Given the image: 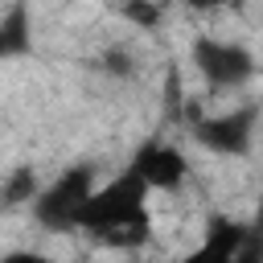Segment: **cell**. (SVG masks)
Segmentation results:
<instances>
[{
  "label": "cell",
  "instance_id": "277c9868",
  "mask_svg": "<svg viewBox=\"0 0 263 263\" xmlns=\"http://www.w3.org/2000/svg\"><path fill=\"white\" fill-rule=\"evenodd\" d=\"M255 123H259V103H242L222 115H197L193 140L214 156H247L255 144Z\"/></svg>",
  "mask_w": 263,
  "mask_h": 263
},
{
  "label": "cell",
  "instance_id": "52a82bcc",
  "mask_svg": "<svg viewBox=\"0 0 263 263\" xmlns=\"http://www.w3.org/2000/svg\"><path fill=\"white\" fill-rule=\"evenodd\" d=\"M33 53V16L25 4H12L8 12H0V58H25Z\"/></svg>",
  "mask_w": 263,
  "mask_h": 263
},
{
  "label": "cell",
  "instance_id": "7a4b0ae2",
  "mask_svg": "<svg viewBox=\"0 0 263 263\" xmlns=\"http://www.w3.org/2000/svg\"><path fill=\"white\" fill-rule=\"evenodd\" d=\"M99 189L95 181V168L90 164H70L66 173H58L49 185H41V193L33 197V218L45 226V230H74L78 222V210L86 205V197Z\"/></svg>",
  "mask_w": 263,
  "mask_h": 263
},
{
  "label": "cell",
  "instance_id": "7c38bea8",
  "mask_svg": "<svg viewBox=\"0 0 263 263\" xmlns=\"http://www.w3.org/2000/svg\"><path fill=\"white\" fill-rule=\"evenodd\" d=\"M0 263H53V259L41 251H8V255H0Z\"/></svg>",
  "mask_w": 263,
  "mask_h": 263
},
{
  "label": "cell",
  "instance_id": "9c48e42d",
  "mask_svg": "<svg viewBox=\"0 0 263 263\" xmlns=\"http://www.w3.org/2000/svg\"><path fill=\"white\" fill-rule=\"evenodd\" d=\"M99 70H103V74H115V78H132V74H136V58H132L123 45H111V49L99 53Z\"/></svg>",
  "mask_w": 263,
  "mask_h": 263
},
{
  "label": "cell",
  "instance_id": "6da1fadb",
  "mask_svg": "<svg viewBox=\"0 0 263 263\" xmlns=\"http://www.w3.org/2000/svg\"><path fill=\"white\" fill-rule=\"evenodd\" d=\"M74 230H82L86 238H95L99 247L111 251H136L152 238V210H148V185L123 168L111 181H103L86 205L78 210Z\"/></svg>",
  "mask_w": 263,
  "mask_h": 263
},
{
  "label": "cell",
  "instance_id": "8fae6325",
  "mask_svg": "<svg viewBox=\"0 0 263 263\" xmlns=\"http://www.w3.org/2000/svg\"><path fill=\"white\" fill-rule=\"evenodd\" d=\"M238 263H263V226L251 230V242H247V251L238 255Z\"/></svg>",
  "mask_w": 263,
  "mask_h": 263
},
{
  "label": "cell",
  "instance_id": "30bf717a",
  "mask_svg": "<svg viewBox=\"0 0 263 263\" xmlns=\"http://www.w3.org/2000/svg\"><path fill=\"white\" fill-rule=\"evenodd\" d=\"M119 16L132 21V25H140V29H156L160 16H164V8H160V4H136V0H132V4L119 8Z\"/></svg>",
  "mask_w": 263,
  "mask_h": 263
},
{
  "label": "cell",
  "instance_id": "ba28073f",
  "mask_svg": "<svg viewBox=\"0 0 263 263\" xmlns=\"http://www.w3.org/2000/svg\"><path fill=\"white\" fill-rule=\"evenodd\" d=\"M41 193V181L29 164L12 168L4 181H0V210H16V205H33V197Z\"/></svg>",
  "mask_w": 263,
  "mask_h": 263
},
{
  "label": "cell",
  "instance_id": "3957f363",
  "mask_svg": "<svg viewBox=\"0 0 263 263\" xmlns=\"http://www.w3.org/2000/svg\"><path fill=\"white\" fill-rule=\"evenodd\" d=\"M193 66L197 74L205 78L210 90H238L242 82L255 78V53L242 45V41H230V37H214V33H201L193 37Z\"/></svg>",
  "mask_w": 263,
  "mask_h": 263
},
{
  "label": "cell",
  "instance_id": "5b68a950",
  "mask_svg": "<svg viewBox=\"0 0 263 263\" xmlns=\"http://www.w3.org/2000/svg\"><path fill=\"white\" fill-rule=\"evenodd\" d=\"M127 168L148 185V193H177V189L185 185V177H189L185 152H181L173 140H164V136L144 140V144L136 148V156H132Z\"/></svg>",
  "mask_w": 263,
  "mask_h": 263
},
{
  "label": "cell",
  "instance_id": "8992f818",
  "mask_svg": "<svg viewBox=\"0 0 263 263\" xmlns=\"http://www.w3.org/2000/svg\"><path fill=\"white\" fill-rule=\"evenodd\" d=\"M251 242V230L226 214H214L201 230V242L181 259V263H238V255L247 251Z\"/></svg>",
  "mask_w": 263,
  "mask_h": 263
}]
</instances>
